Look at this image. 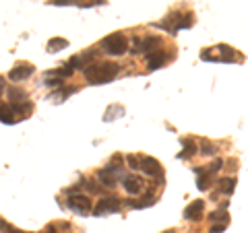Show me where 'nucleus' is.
I'll list each match as a JSON object with an SVG mask.
<instances>
[{
  "mask_svg": "<svg viewBox=\"0 0 248 233\" xmlns=\"http://www.w3.org/2000/svg\"><path fill=\"white\" fill-rule=\"evenodd\" d=\"M120 73V66L116 62H93V64L85 66V81L89 85H106L114 81Z\"/></svg>",
  "mask_w": 248,
  "mask_h": 233,
  "instance_id": "obj_1",
  "label": "nucleus"
},
{
  "mask_svg": "<svg viewBox=\"0 0 248 233\" xmlns=\"http://www.w3.org/2000/svg\"><path fill=\"white\" fill-rule=\"evenodd\" d=\"M192 25H195V15L192 13H172V15H168L164 21L153 23V27L164 29V31H168V33H172V35H176L180 29H188Z\"/></svg>",
  "mask_w": 248,
  "mask_h": 233,
  "instance_id": "obj_2",
  "label": "nucleus"
},
{
  "mask_svg": "<svg viewBox=\"0 0 248 233\" xmlns=\"http://www.w3.org/2000/svg\"><path fill=\"white\" fill-rule=\"evenodd\" d=\"M33 110V105L29 102H21V103H0V122L2 124H15L23 118H27Z\"/></svg>",
  "mask_w": 248,
  "mask_h": 233,
  "instance_id": "obj_3",
  "label": "nucleus"
},
{
  "mask_svg": "<svg viewBox=\"0 0 248 233\" xmlns=\"http://www.w3.org/2000/svg\"><path fill=\"white\" fill-rule=\"evenodd\" d=\"M201 60H207V62H238L242 60V56L232 48V45H215V48H209L201 52Z\"/></svg>",
  "mask_w": 248,
  "mask_h": 233,
  "instance_id": "obj_4",
  "label": "nucleus"
},
{
  "mask_svg": "<svg viewBox=\"0 0 248 233\" xmlns=\"http://www.w3.org/2000/svg\"><path fill=\"white\" fill-rule=\"evenodd\" d=\"M102 48H104V52L112 54V56H122L124 52H128V40H126V35L118 31V33H112V35L104 37Z\"/></svg>",
  "mask_w": 248,
  "mask_h": 233,
  "instance_id": "obj_5",
  "label": "nucleus"
},
{
  "mask_svg": "<svg viewBox=\"0 0 248 233\" xmlns=\"http://www.w3.org/2000/svg\"><path fill=\"white\" fill-rule=\"evenodd\" d=\"M66 206L71 208V211H75L77 215H89L91 213V198L85 196V194H71V196L66 198Z\"/></svg>",
  "mask_w": 248,
  "mask_h": 233,
  "instance_id": "obj_6",
  "label": "nucleus"
},
{
  "mask_svg": "<svg viewBox=\"0 0 248 233\" xmlns=\"http://www.w3.org/2000/svg\"><path fill=\"white\" fill-rule=\"evenodd\" d=\"M122 208V200L116 198V196H108V198H102L97 203V206L93 208V215L95 217H104V215H110V213H118Z\"/></svg>",
  "mask_w": 248,
  "mask_h": 233,
  "instance_id": "obj_7",
  "label": "nucleus"
},
{
  "mask_svg": "<svg viewBox=\"0 0 248 233\" xmlns=\"http://www.w3.org/2000/svg\"><path fill=\"white\" fill-rule=\"evenodd\" d=\"M139 172H143L151 177L161 175V163L155 157H149V155H141L139 157Z\"/></svg>",
  "mask_w": 248,
  "mask_h": 233,
  "instance_id": "obj_8",
  "label": "nucleus"
},
{
  "mask_svg": "<svg viewBox=\"0 0 248 233\" xmlns=\"http://www.w3.org/2000/svg\"><path fill=\"white\" fill-rule=\"evenodd\" d=\"M35 73V66L33 64H29V62H19V64H15L11 68V73H9V79L15 81V83H19V81H25L29 79L31 74Z\"/></svg>",
  "mask_w": 248,
  "mask_h": 233,
  "instance_id": "obj_9",
  "label": "nucleus"
},
{
  "mask_svg": "<svg viewBox=\"0 0 248 233\" xmlns=\"http://www.w3.org/2000/svg\"><path fill=\"white\" fill-rule=\"evenodd\" d=\"M157 45H159V40L157 37H145V40H139V37H135L133 40V54H151L153 50H157Z\"/></svg>",
  "mask_w": 248,
  "mask_h": 233,
  "instance_id": "obj_10",
  "label": "nucleus"
},
{
  "mask_svg": "<svg viewBox=\"0 0 248 233\" xmlns=\"http://www.w3.org/2000/svg\"><path fill=\"white\" fill-rule=\"evenodd\" d=\"M203 211H205V203L203 200H195V203H190L188 206H186L184 219L197 223V221H201V217H203Z\"/></svg>",
  "mask_w": 248,
  "mask_h": 233,
  "instance_id": "obj_11",
  "label": "nucleus"
},
{
  "mask_svg": "<svg viewBox=\"0 0 248 233\" xmlns=\"http://www.w3.org/2000/svg\"><path fill=\"white\" fill-rule=\"evenodd\" d=\"M168 60V54L164 50H153L151 54H147V68L155 71V68H161Z\"/></svg>",
  "mask_w": 248,
  "mask_h": 233,
  "instance_id": "obj_12",
  "label": "nucleus"
},
{
  "mask_svg": "<svg viewBox=\"0 0 248 233\" xmlns=\"http://www.w3.org/2000/svg\"><path fill=\"white\" fill-rule=\"evenodd\" d=\"M195 174L199 175V177H197V188H199L201 192H205V190L211 188V184H213L211 180H213V175H215V174H211L207 167H205V169L197 167V169H195Z\"/></svg>",
  "mask_w": 248,
  "mask_h": 233,
  "instance_id": "obj_13",
  "label": "nucleus"
},
{
  "mask_svg": "<svg viewBox=\"0 0 248 233\" xmlns=\"http://www.w3.org/2000/svg\"><path fill=\"white\" fill-rule=\"evenodd\" d=\"M122 186H124V190H126L128 194H139L143 190V182H141V177H137V175H124L122 177Z\"/></svg>",
  "mask_w": 248,
  "mask_h": 233,
  "instance_id": "obj_14",
  "label": "nucleus"
},
{
  "mask_svg": "<svg viewBox=\"0 0 248 233\" xmlns=\"http://www.w3.org/2000/svg\"><path fill=\"white\" fill-rule=\"evenodd\" d=\"M182 146L184 149L178 153V159H190V157H195V155L199 153L197 151V143L192 141V138H182Z\"/></svg>",
  "mask_w": 248,
  "mask_h": 233,
  "instance_id": "obj_15",
  "label": "nucleus"
},
{
  "mask_svg": "<svg viewBox=\"0 0 248 233\" xmlns=\"http://www.w3.org/2000/svg\"><path fill=\"white\" fill-rule=\"evenodd\" d=\"M120 161H122V157H120V155H114V157H112V161H110V165H108L106 169H108V172H110L114 177H116V180H122V177H124V165H120Z\"/></svg>",
  "mask_w": 248,
  "mask_h": 233,
  "instance_id": "obj_16",
  "label": "nucleus"
},
{
  "mask_svg": "<svg viewBox=\"0 0 248 233\" xmlns=\"http://www.w3.org/2000/svg\"><path fill=\"white\" fill-rule=\"evenodd\" d=\"M68 48V42L64 40V37H52V40L48 42V45H46V50H48L50 54H56L60 50H66Z\"/></svg>",
  "mask_w": 248,
  "mask_h": 233,
  "instance_id": "obj_17",
  "label": "nucleus"
},
{
  "mask_svg": "<svg viewBox=\"0 0 248 233\" xmlns=\"http://www.w3.org/2000/svg\"><path fill=\"white\" fill-rule=\"evenodd\" d=\"M153 204H155L153 194H147V196L141 200H126V206H130V208H147V206H153Z\"/></svg>",
  "mask_w": 248,
  "mask_h": 233,
  "instance_id": "obj_18",
  "label": "nucleus"
},
{
  "mask_svg": "<svg viewBox=\"0 0 248 233\" xmlns=\"http://www.w3.org/2000/svg\"><path fill=\"white\" fill-rule=\"evenodd\" d=\"M97 177H99V182H102L104 188H114V186L118 184V180H116V177L108 172V169H102V172L97 174Z\"/></svg>",
  "mask_w": 248,
  "mask_h": 233,
  "instance_id": "obj_19",
  "label": "nucleus"
},
{
  "mask_svg": "<svg viewBox=\"0 0 248 233\" xmlns=\"http://www.w3.org/2000/svg\"><path fill=\"white\" fill-rule=\"evenodd\" d=\"M6 95H9L11 103H21L27 99V93L23 89H17V87H9V93H6Z\"/></svg>",
  "mask_w": 248,
  "mask_h": 233,
  "instance_id": "obj_20",
  "label": "nucleus"
},
{
  "mask_svg": "<svg viewBox=\"0 0 248 233\" xmlns=\"http://www.w3.org/2000/svg\"><path fill=\"white\" fill-rule=\"evenodd\" d=\"M120 116H124V107L120 105H112L106 110V116H104V122H112L116 118H120Z\"/></svg>",
  "mask_w": 248,
  "mask_h": 233,
  "instance_id": "obj_21",
  "label": "nucleus"
},
{
  "mask_svg": "<svg viewBox=\"0 0 248 233\" xmlns=\"http://www.w3.org/2000/svg\"><path fill=\"white\" fill-rule=\"evenodd\" d=\"M234 190H236V180L234 177H223V180H219V192L232 194Z\"/></svg>",
  "mask_w": 248,
  "mask_h": 233,
  "instance_id": "obj_22",
  "label": "nucleus"
},
{
  "mask_svg": "<svg viewBox=\"0 0 248 233\" xmlns=\"http://www.w3.org/2000/svg\"><path fill=\"white\" fill-rule=\"evenodd\" d=\"M217 151H219V149H217L213 143H209V141H203V143H201V153H203L205 157H207V155H209V157H211V155H217Z\"/></svg>",
  "mask_w": 248,
  "mask_h": 233,
  "instance_id": "obj_23",
  "label": "nucleus"
},
{
  "mask_svg": "<svg viewBox=\"0 0 248 233\" xmlns=\"http://www.w3.org/2000/svg\"><path fill=\"white\" fill-rule=\"evenodd\" d=\"M209 221L211 223H228L230 217H228V213H223V211H215V213L209 215Z\"/></svg>",
  "mask_w": 248,
  "mask_h": 233,
  "instance_id": "obj_24",
  "label": "nucleus"
},
{
  "mask_svg": "<svg viewBox=\"0 0 248 233\" xmlns=\"http://www.w3.org/2000/svg\"><path fill=\"white\" fill-rule=\"evenodd\" d=\"M0 233H25V231H19L17 227H13L11 223H6L0 219Z\"/></svg>",
  "mask_w": 248,
  "mask_h": 233,
  "instance_id": "obj_25",
  "label": "nucleus"
},
{
  "mask_svg": "<svg viewBox=\"0 0 248 233\" xmlns=\"http://www.w3.org/2000/svg\"><path fill=\"white\" fill-rule=\"evenodd\" d=\"M126 163H128L130 169L139 172V157H137V155H126Z\"/></svg>",
  "mask_w": 248,
  "mask_h": 233,
  "instance_id": "obj_26",
  "label": "nucleus"
},
{
  "mask_svg": "<svg viewBox=\"0 0 248 233\" xmlns=\"http://www.w3.org/2000/svg\"><path fill=\"white\" fill-rule=\"evenodd\" d=\"M46 87H62V79L58 76V79H52V76H46V81H44Z\"/></svg>",
  "mask_w": 248,
  "mask_h": 233,
  "instance_id": "obj_27",
  "label": "nucleus"
},
{
  "mask_svg": "<svg viewBox=\"0 0 248 233\" xmlns=\"http://www.w3.org/2000/svg\"><path fill=\"white\" fill-rule=\"evenodd\" d=\"M226 225H228V223H215L213 227H211V231H209V233H221L223 229H226Z\"/></svg>",
  "mask_w": 248,
  "mask_h": 233,
  "instance_id": "obj_28",
  "label": "nucleus"
},
{
  "mask_svg": "<svg viewBox=\"0 0 248 233\" xmlns=\"http://www.w3.org/2000/svg\"><path fill=\"white\" fill-rule=\"evenodd\" d=\"M54 4H60V6H64V4H73L75 0H52Z\"/></svg>",
  "mask_w": 248,
  "mask_h": 233,
  "instance_id": "obj_29",
  "label": "nucleus"
},
{
  "mask_svg": "<svg viewBox=\"0 0 248 233\" xmlns=\"http://www.w3.org/2000/svg\"><path fill=\"white\" fill-rule=\"evenodd\" d=\"M40 233H56V225H48L44 231H40Z\"/></svg>",
  "mask_w": 248,
  "mask_h": 233,
  "instance_id": "obj_30",
  "label": "nucleus"
},
{
  "mask_svg": "<svg viewBox=\"0 0 248 233\" xmlns=\"http://www.w3.org/2000/svg\"><path fill=\"white\" fill-rule=\"evenodd\" d=\"M4 89H6V83H4L2 76H0V95H2V93H4Z\"/></svg>",
  "mask_w": 248,
  "mask_h": 233,
  "instance_id": "obj_31",
  "label": "nucleus"
},
{
  "mask_svg": "<svg viewBox=\"0 0 248 233\" xmlns=\"http://www.w3.org/2000/svg\"><path fill=\"white\" fill-rule=\"evenodd\" d=\"M166 233H174V231H166Z\"/></svg>",
  "mask_w": 248,
  "mask_h": 233,
  "instance_id": "obj_32",
  "label": "nucleus"
}]
</instances>
